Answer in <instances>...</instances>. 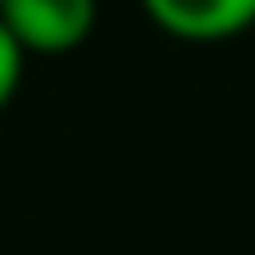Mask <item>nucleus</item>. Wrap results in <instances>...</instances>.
Segmentation results:
<instances>
[{
  "instance_id": "3",
  "label": "nucleus",
  "mask_w": 255,
  "mask_h": 255,
  "mask_svg": "<svg viewBox=\"0 0 255 255\" xmlns=\"http://www.w3.org/2000/svg\"><path fill=\"white\" fill-rule=\"evenodd\" d=\"M25 45L10 35V25L0 20V110H5L10 100H15V90H20V75H25Z\"/></svg>"
},
{
  "instance_id": "2",
  "label": "nucleus",
  "mask_w": 255,
  "mask_h": 255,
  "mask_svg": "<svg viewBox=\"0 0 255 255\" xmlns=\"http://www.w3.org/2000/svg\"><path fill=\"white\" fill-rule=\"evenodd\" d=\"M140 10L155 30L190 45L235 40L255 25V0H140Z\"/></svg>"
},
{
  "instance_id": "1",
  "label": "nucleus",
  "mask_w": 255,
  "mask_h": 255,
  "mask_svg": "<svg viewBox=\"0 0 255 255\" xmlns=\"http://www.w3.org/2000/svg\"><path fill=\"white\" fill-rule=\"evenodd\" d=\"M100 0H0V20L25 55H70L90 40Z\"/></svg>"
}]
</instances>
